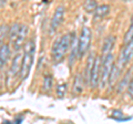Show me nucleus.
<instances>
[{"instance_id":"f03ea898","label":"nucleus","mask_w":133,"mask_h":124,"mask_svg":"<svg viewBox=\"0 0 133 124\" xmlns=\"http://www.w3.org/2000/svg\"><path fill=\"white\" fill-rule=\"evenodd\" d=\"M36 53V42L35 40H28L23 45V57H22V64L21 70H20L19 78L20 80H26L29 77L33 64V59H35Z\"/></svg>"},{"instance_id":"f8f14e48","label":"nucleus","mask_w":133,"mask_h":124,"mask_svg":"<svg viewBox=\"0 0 133 124\" xmlns=\"http://www.w3.org/2000/svg\"><path fill=\"white\" fill-rule=\"evenodd\" d=\"M11 56V48L9 44L3 43L0 45V67H3L8 63Z\"/></svg>"},{"instance_id":"dca6fc26","label":"nucleus","mask_w":133,"mask_h":124,"mask_svg":"<svg viewBox=\"0 0 133 124\" xmlns=\"http://www.w3.org/2000/svg\"><path fill=\"white\" fill-rule=\"evenodd\" d=\"M9 26L3 23L0 26V45L5 43V40L8 39V33H9Z\"/></svg>"},{"instance_id":"1a4fd4ad","label":"nucleus","mask_w":133,"mask_h":124,"mask_svg":"<svg viewBox=\"0 0 133 124\" xmlns=\"http://www.w3.org/2000/svg\"><path fill=\"white\" fill-rule=\"evenodd\" d=\"M28 32H29V28L26 24H21L20 26V30H19V33H18V37L14 43L11 44L12 49L15 51L18 52L20 49H22V47L26 43V39H27V36H28Z\"/></svg>"},{"instance_id":"412c9836","label":"nucleus","mask_w":133,"mask_h":124,"mask_svg":"<svg viewBox=\"0 0 133 124\" xmlns=\"http://www.w3.org/2000/svg\"><path fill=\"white\" fill-rule=\"evenodd\" d=\"M56 93H57V95L58 98H64L65 95V93H66V84L64 83H62V84H59L57 86V89H56Z\"/></svg>"},{"instance_id":"4468645a","label":"nucleus","mask_w":133,"mask_h":124,"mask_svg":"<svg viewBox=\"0 0 133 124\" xmlns=\"http://www.w3.org/2000/svg\"><path fill=\"white\" fill-rule=\"evenodd\" d=\"M20 26L21 23H18V22H15L12 23L10 28H9V33H8V40H9L10 44H12L16 41L17 37H18L19 33V30H20Z\"/></svg>"},{"instance_id":"f3484780","label":"nucleus","mask_w":133,"mask_h":124,"mask_svg":"<svg viewBox=\"0 0 133 124\" xmlns=\"http://www.w3.org/2000/svg\"><path fill=\"white\" fill-rule=\"evenodd\" d=\"M52 84H53V78H52V75H50V74L44 75L43 83H42V90L45 91V92H48V91H50L52 89Z\"/></svg>"},{"instance_id":"20e7f679","label":"nucleus","mask_w":133,"mask_h":124,"mask_svg":"<svg viewBox=\"0 0 133 124\" xmlns=\"http://www.w3.org/2000/svg\"><path fill=\"white\" fill-rule=\"evenodd\" d=\"M91 39H92V32L89 27H83L81 30L80 37H79L78 41V54L79 58H82L83 56L88 52L90 44H91Z\"/></svg>"},{"instance_id":"7ed1b4c3","label":"nucleus","mask_w":133,"mask_h":124,"mask_svg":"<svg viewBox=\"0 0 133 124\" xmlns=\"http://www.w3.org/2000/svg\"><path fill=\"white\" fill-rule=\"evenodd\" d=\"M115 62H114V54L110 53L104 59H102V65H101V75H100V83L99 85L101 88H104L107 84H109V79L111 75V72L113 70Z\"/></svg>"},{"instance_id":"4be33fe9","label":"nucleus","mask_w":133,"mask_h":124,"mask_svg":"<svg viewBox=\"0 0 133 124\" xmlns=\"http://www.w3.org/2000/svg\"><path fill=\"white\" fill-rule=\"evenodd\" d=\"M128 92H129V95L131 97V99L133 100V78L130 80V83H129L128 86Z\"/></svg>"},{"instance_id":"6ab92c4d","label":"nucleus","mask_w":133,"mask_h":124,"mask_svg":"<svg viewBox=\"0 0 133 124\" xmlns=\"http://www.w3.org/2000/svg\"><path fill=\"white\" fill-rule=\"evenodd\" d=\"M131 42H133V23H131V26L129 27V29L125 32V35H124V38H123L124 45L131 43Z\"/></svg>"},{"instance_id":"ddd939ff","label":"nucleus","mask_w":133,"mask_h":124,"mask_svg":"<svg viewBox=\"0 0 133 124\" xmlns=\"http://www.w3.org/2000/svg\"><path fill=\"white\" fill-rule=\"evenodd\" d=\"M94 60H95L94 53H90V56L88 57V59H87V64H85V69H84V81H85L88 84H89L91 71H92V69H93Z\"/></svg>"},{"instance_id":"2eb2a0df","label":"nucleus","mask_w":133,"mask_h":124,"mask_svg":"<svg viewBox=\"0 0 133 124\" xmlns=\"http://www.w3.org/2000/svg\"><path fill=\"white\" fill-rule=\"evenodd\" d=\"M84 77H82L81 74L74 78V83H73V93L76 94H80L83 91V85H84Z\"/></svg>"},{"instance_id":"f257e3e1","label":"nucleus","mask_w":133,"mask_h":124,"mask_svg":"<svg viewBox=\"0 0 133 124\" xmlns=\"http://www.w3.org/2000/svg\"><path fill=\"white\" fill-rule=\"evenodd\" d=\"M73 40H74V33L73 32H68V33L62 35L59 39L55 41L51 50V57H52V61L56 64L60 63V62L64 60L69 49L72 45Z\"/></svg>"},{"instance_id":"6e6552de","label":"nucleus","mask_w":133,"mask_h":124,"mask_svg":"<svg viewBox=\"0 0 133 124\" xmlns=\"http://www.w3.org/2000/svg\"><path fill=\"white\" fill-rule=\"evenodd\" d=\"M22 53L17 52L11 60V64L9 68V71H8V74H9L10 78H16L20 74V70H21V64H22Z\"/></svg>"},{"instance_id":"423d86ee","label":"nucleus","mask_w":133,"mask_h":124,"mask_svg":"<svg viewBox=\"0 0 133 124\" xmlns=\"http://www.w3.org/2000/svg\"><path fill=\"white\" fill-rule=\"evenodd\" d=\"M101 65H102V58L100 56H97L94 60L93 69L91 71L90 80H89V85L91 89H95L97 86H99L100 75H101Z\"/></svg>"},{"instance_id":"b1692460","label":"nucleus","mask_w":133,"mask_h":124,"mask_svg":"<svg viewBox=\"0 0 133 124\" xmlns=\"http://www.w3.org/2000/svg\"><path fill=\"white\" fill-rule=\"evenodd\" d=\"M131 23H133V16H132V19H131Z\"/></svg>"},{"instance_id":"9d476101","label":"nucleus","mask_w":133,"mask_h":124,"mask_svg":"<svg viewBox=\"0 0 133 124\" xmlns=\"http://www.w3.org/2000/svg\"><path fill=\"white\" fill-rule=\"evenodd\" d=\"M110 6L109 5H100L95 8L93 11V20L94 21H99V20L104 19L110 13Z\"/></svg>"},{"instance_id":"0eeeda50","label":"nucleus","mask_w":133,"mask_h":124,"mask_svg":"<svg viewBox=\"0 0 133 124\" xmlns=\"http://www.w3.org/2000/svg\"><path fill=\"white\" fill-rule=\"evenodd\" d=\"M64 7L63 6H59L56 8L55 12L52 15L51 18V23H50V28H51V32H56L58 29L60 28L61 23L63 22V18H64Z\"/></svg>"},{"instance_id":"a211bd4d","label":"nucleus","mask_w":133,"mask_h":124,"mask_svg":"<svg viewBox=\"0 0 133 124\" xmlns=\"http://www.w3.org/2000/svg\"><path fill=\"white\" fill-rule=\"evenodd\" d=\"M129 80H130V73H127L125 75H124V78L120 81V83H119V86H118V92L119 93L123 92V90L129 86V83H130V81Z\"/></svg>"},{"instance_id":"39448f33","label":"nucleus","mask_w":133,"mask_h":124,"mask_svg":"<svg viewBox=\"0 0 133 124\" xmlns=\"http://www.w3.org/2000/svg\"><path fill=\"white\" fill-rule=\"evenodd\" d=\"M132 59H133V42L124 45L121 52H120L119 58H118V62H116L115 64L122 70L123 68L127 67L129 64V62Z\"/></svg>"},{"instance_id":"aec40b11","label":"nucleus","mask_w":133,"mask_h":124,"mask_svg":"<svg viewBox=\"0 0 133 124\" xmlns=\"http://www.w3.org/2000/svg\"><path fill=\"white\" fill-rule=\"evenodd\" d=\"M97 7H98L97 2L92 1V0H88V1H85L84 3H83V8H84L85 12H88V13H91V12H93Z\"/></svg>"},{"instance_id":"9b49d317","label":"nucleus","mask_w":133,"mask_h":124,"mask_svg":"<svg viewBox=\"0 0 133 124\" xmlns=\"http://www.w3.org/2000/svg\"><path fill=\"white\" fill-rule=\"evenodd\" d=\"M114 43H115V37L113 36H109L104 39L102 44V52H101V54L103 56L102 59H104L108 54L112 53V49L114 47Z\"/></svg>"},{"instance_id":"5701e85b","label":"nucleus","mask_w":133,"mask_h":124,"mask_svg":"<svg viewBox=\"0 0 133 124\" xmlns=\"http://www.w3.org/2000/svg\"><path fill=\"white\" fill-rule=\"evenodd\" d=\"M3 5H5V2H3V1H0V7L3 6Z\"/></svg>"}]
</instances>
